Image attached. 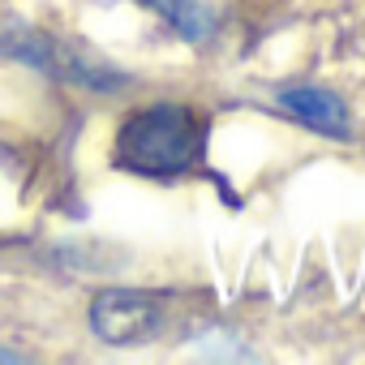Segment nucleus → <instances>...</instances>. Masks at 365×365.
I'll return each mask as SVG.
<instances>
[{"mask_svg":"<svg viewBox=\"0 0 365 365\" xmlns=\"http://www.w3.org/2000/svg\"><path fill=\"white\" fill-rule=\"evenodd\" d=\"M202 159V120L180 103L133 112L116 133V163L138 176H176Z\"/></svg>","mask_w":365,"mask_h":365,"instance_id":"nucleus-1","label":"nucleus"},{"mask_svg":"<svg viewBox=\"0 0 365 365\" xmlns=\"http://www.w3.org/2000/svg\"><path fill=\"white\" fill-rule=\"evenodd\" d=\"M159 322H163V301L150 292L112 288V292H99L91 305V327L108 344H142L159 331Z\"/></svg>","mask_w":365,"mask_h":365,"instance_id":"nucleus-2","label":"nucleus"},{"mask_svg":"<svg viewBox=\"0 0 365 365\" xmlns=\"http://www.w3.org/2000/svg\"><path fill=\"white\" fill-rule=\"evenodd\" d=\"M0 52H5V56H18V61H26V65H35V69L61 73V78L99 82V86H103V82H112V78H103V73H91V69H82L78 52L61 48L52 35H43V31H31V26H22V22H9V18H0Z\"/></svg>","mask_w":365,"mask_h":365,"instance_id":"nucleus-3","label":"nucleus"},{"mask_svg":"<svg viewBox=\"0 0 365 365\" xmlns=\"http://www.w3.org/2000/svg\"><path fill=\"white\" fill-rule=\"evenodd\" d=\"M279 103H284L297 120H305L309 129H318V133H327V138H348V133H352L348 108H344L331 91H322V86H292V91L279 95Z\"/></svg>","mask_w":365,"mask_h":365,"instance_id":"nucleus-4","label":"nucleus"},{"mask_svg":"<svg viewBox=\"0 0 365 365\" xmlns=\"http://www.w3.org/2000/svg\"><path fill=\"white\" fill-rule=\"evenodd\" d=\"M142 5L159 9L168 18V26H176L185 39H207L211 35V14L202 5H194V0H142Z\"/></svg>","mask_w":365,"mask_h":365,"instance_id":"nucleus-5","label":"nucleus"}]
</instances>
